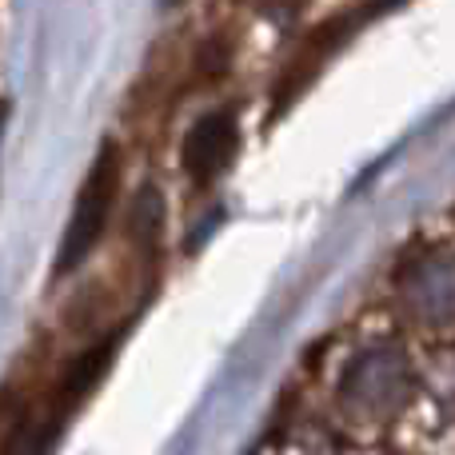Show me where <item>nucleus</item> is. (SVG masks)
I'll return each instance as SVG.
<instances>
[{
	"label": "nucleus",
	"mask_w": 455,
	"mask_h": 455,
	"mask_svg": "<svg viewBox=\"0 0 455 455\" xmlns=\"http://www.w3.org/2000/svg\"><path fill=\"white\" fill-rule=\"evenodd\" d=\"M120 172H124V160H120L116 144L108 140L100 148V156L92 160V168H88V180L76 196V208H72L68 232H64L60 256H56L60 272H72V267L96 248V240H100L104 224H108V216H112V204H116Z\"/></svg>",
	"instance_id": "obj_1"
},
{
	"label": "nucleus",
	"mask_w": 455,
	"mask_h": 455,
	"mask_svg": "<svg viewBox=\"0 0 455 455\" xmlns=\"http://www.w3.org/2000/svg\"><path fill=\"white\" fill-rule=\"evenodd\" d=\"M235 140H240V136H235L232 112H208V116H200L196 124H192L188 140H184V156H180L184 172L196 184L216 180L228 168V160H232Z\"/></svg>",
	"instance_id": "obj_2"
}]
</instances>
